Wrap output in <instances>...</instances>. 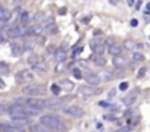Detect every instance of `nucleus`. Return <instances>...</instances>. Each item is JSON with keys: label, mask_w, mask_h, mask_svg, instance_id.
I'll return each instance as SVG.
<instances>
[{"label": "nucleus", "mask_w": 150, "mask_h": 132, "mask_svg": "<svg viewBox=\"0 0 150 132\" xmlns=\"http://www.w3.org/2000/svg\"><path fill=\"white\" fill-rule=\"evenodd\" d=\"M32 71L39 72V73H44V72H47V65L43 63V62H37V63L32 66Z\"/></svg>", "instance_id": "nucleus-16"}, {"label": "nucleus", "mask_w": 150, "mask_h": 132, "mask_svg": "<svg viewBox=\"0 0 150 132\" xmlns=\"http://www.w3.org/2000/svg\"><path fill=\"white\" fill-rule=\"evenodd\" d=\"M93 62H94L97 66H105V65H106V59H105L102 55H96V56L93 57Z\"/></svg>", "instance_id": "nucleus-20"}, {"label": "nucleus", "mask_w": 150, "mask_h": 132, "mask_svg": "<svg viewBox=\"0 0 150 132\" xmlns=\"http://www.w3.org/2000/svg\"><path fill=\"white\" fill-rule=\"evenodd\" d=\"M112 63H114V66H116V68H124L125 65L128 63V60L125 59L124 56H114V60H112Z\"/></svg>", "instance_id": "nucleus-11"}, {"label": "nucleus", "mask_w": 150, "mask_h": 132, "mask_svg": "<svg viewBox=\"0 0 150 132\" xmlns=\"http://www.w3.org/2000/svg\"><path fill=\"white\" fill-rule=\"evenodd\" d=\"M10 47H12V53H14V55H16V56H19L21 53L24 51V48H22L21 46H18V44H12Z\"/></svg>", "instance_id": "nucleus-23"}, {"label": "nucleus", "mask_w": 150, "mask_h": 132, "mask_svg": "<svg viewBox=\"0 0 150 132\" xmlns=\"http://www.w3.org/2000/svg\"><path fill=\"white\" fill-rule=\"evenodd\" d=\"M0 88H5V84H3V81L0 79Z\"/></svg>", "instance_id": "nucleus-44"}, {"label": "nucleus", "mask_w": 150, "mask_h": 132, "mask_svg": "<svg viewBox=\"0 0 150 132\" xmlns=\"http://www.w3.org/2000/svg\"><path fill=\"white\" fill-rule=\"evenodd\" d=\"M84 79L87 82H89L90 85H99L100 82H102V79H100V76L97 75V73H93L91 71H87L85 73H84Z\"/></svg>", "instance_id": "nucleus-7"}, {"label": "nucleus", "mask_w": 150, "mask_h": 132, "mask_svg": "<svg viewBox=\"0 0 150 132\" xmlns=\"http://www.w3.org/2000/svg\"><path fill=\"white\" fill-rule=\"evenodd\" d=\"M40 123L50 131H60V132L66 131V125L56 114H43L40 117Z\"/></svg>", "instance_id": "nucleus-1"}, {"label": "nucleus", "mask_w": 150, "mask_h": 132, "mask_svg": "<svg viewBox=\"0 0 150 132\" xmlns=\"http://www.w3.org/2000/svg\"><path fill=\"white\" fill-rule=\"evenodd\" d=\"M32 79H34V73L28 69H24V71H19L16 73V81L19 84L22 82H32Z\"/></svg>", "instance_id": "nucleus-5"}, {"label": "nucleus", "mask_w": 150, "mask_h": 132, "mask_svg": "<svg viewBox=\"0 0 150 132\" xmlns=\"http://www.w3.org/2000/svg\"><path fill=\"white\" fill-rule=\"evenodd\" d=\"M78 94L84 98H89V97H93V96H97L100 94V88H97L96 85H81L78 88Z\"/></svg>", "instance_id": "nucleus-3"}, {"label": "nucleus", "mask_w": 150, "mask_h": 132, "mask_svg": "<svg viewBox=\"0 0 150 132\" xmlns=\"http://www.w3.org/2000/svg\"><path fill=\"white\" fill-rule=\"evenodd\" d=\"M44 22H46V15L43 12H39L34 16V25H43Z\"/></svg>", "instance_id": "nucleus-17"}, {"label": "nucleus", "mask_w": 150, "mask_h": 132, "mask_svg": "<svg viewBox=\"0 0 150 132\" xmlns=\"http://www.w3.org/2000/svg\"><path fill=\"white\" fill-rule=\"evenodd\" d=\"M135 100H137V91H132L131 94L125 96V97L122 98V103H124L125 106H132Z\"/></svg>", "instance_id": "nucleus-12"}, {"label": "nucleus", "mask_w": 150, "mask_h": 132, "mask_svg": "<svg viewBox=\"0 0 150 132\" xmlns=\"http://www.w3.org/2000/svg\"><path fill=\"white\" fill-rule=\"evenodd\" d=\"M10 18H12V12H10V10L0 9V22H2V24H6Z\"/></svg>", "instance_id": "nucleus-15"}, {"label": "nucleus", "mask_w": 150, "mask_h": 132, "mask_svg": "<svg viewBox=\"0 0 150 132\" xmlns=\"http://www.w3.org/2000/svg\"><path fill=\"white\" fill-rule=\"evenodd\" d=\"M121 51H122V47L118 44H114V46L109 47V55H112V56H119Z\"/></svg>", "instance_id": "nucleus-18"}, {"label": "nucleus", "mask_w": 150, "mask_h": 132, "mask_svg": "<svg viewBox=\"0 0 150 132\" xmlns=\"http://www.w3.org/2000/svg\"><path fill=\"white\" fill-rule=\"evenodd\" d=\"M0 73H5V75L9 73V65H7V63L0 62Z\"/></svg>", "instance_id": "nucleus-24"}, {"label": "nucleus", "mask_w": 150, "mask_h": 132, "mask_svg": "<svg viewBox=\"0 0 150 132\" xmlns=\"http://www.w3.org/2000/svg\"><path fill=\"white\" fill-rule=\"evenodd\" d=\"M72 73H74V76L77 78V79H81V78H84V73L81 72V69H78V68H75L74 71H72Z\"/></svg>", "instance_id": "nucleus-26"}, {"label": "nucleus", "mask_w": 150, "mask_h": 132, "mask_svg": "<svg viewBox=\"0 0 150 132\" xmlns=\"http://www.w3.org/2000/svg\"><path fill=\"white\" fill-rule=\"evenodd\" d=\"M99 106H100V107H103V109H110L114 104H110L107 101H99Z\"/></svg>", "instance_id": "nucleus-29"}, {"label": "nucleus", "mask_w": 150, "mask_h": 132, "mask_svg": "<svg viewBox=\"0 0 150 132\" xmlns=\"http://www.w3.org/2000/svg\"><path fill=\"white\" fill-rule=\"evenodd\" d=\"M53 59H55L57 63H60V62H65V59H66V50H65V48H57V50L55 51V56H53Z\"/></svg>", "instance_id": "nucleus-9"}, {"label": "nucleus", "mask_w": 150, "mask_h": 132, "mask_svg": "<svg viewBox=\"0 0 150 132\" xmlns=\"http://www.w3.org/2000/svg\"><path fill=\"white\" fill-rule=\"evenodd\" d=\"M64 112L66 116H71V117H82L84 116V110L80 107V106H66L64 107Z\"/></svg>", "instance_id": "nucleus-4"}, {"label": "nucleus", "mask_w": 150, "mask_h": 132, "mask_svg": "<svg viewBox=\"0 0 150 132\" xmlns=\"http://www.w3.org/2000/svg\"><path fill=\"white\" fill-rule=\"evenodd\" d=\"M130 25H131V26H137V25H139V21H137V19H131Z\"/></svg>", "instance_id": "nucleus-35"}, {"label": "nucleus", "mask_w": 150, "mask_h": 132, "mask_svg": "<svg viewBox=\"0 0 150 132\" xmlns=\"http://www.w3.org/2000/svg\"><path fill=\"white\" fill-rule=\"evenodd\" d=\"M59 85H60V88L62 90H65V91H72L74 90V82L72 81H69V79H62V81L59 82Z\"/></svg>", "instance_id": "nucleus-14"}, {"label": "nucleus", "mask_w": 150, "mask_h": 132, "mask_svg": "<svg viewBox=\"0 0 150 132\" xmlns=\"http://www.w3.org/2000/svg\"><path fill=\"white\" fill-rule=\"evenodd\" d=\"M31 132H50V129H46L43 125H34L31 126Z\"/></svg>", "instance_id": "nucleus-21"}, {"label": "nucleus", "mask_w": 150, "mask_h": 132, "mask_svg": "<svg viewBox=\"0 0 150 132\" xmlns=\"http://www.w3.org/2000/svg\"><path fill=\"white\" fill-rule=\"evenodd\" d=\"M5 34H6V38H16V37H22L24 32L18 25H12L5 28Z\"/></svg>", "instance_id": "nucleus-6"}, {"label": "nucleus", "mask_w": 150, "mask_h": 132, "mask_svg": "<svg viewBox=\"0 0 150 132\" xmlns=\"http://www.w3.org/2000/svg\"><path fill=\"white\" fill-rule=\"evenodd\" d=\"M141 5H143V2H141V0H137V3H135V9H137V10H140Z\"/></svg>", "instance_id": "nucleus-34"}, {"label": "nucleus", "mask_w": 150, "mask_h": 132, "mask_svg": "<svg viewBox=\"0 0 150 132\" xmlns=\"http://www.w3.org/2000/svg\"><path fill=\"white\" fill-rule=\"evenodd\" d=\"M127 3H128V6H132L134 5V0H127Z\"/></svg>", "instance_id": "nucleus-43"}, {"label": "nucleus", "mask_w": 150, "mask_h": 132, "mask_svg": "<svg viewBox=\"0 0 150 132\" xmlns=\"http://www.w3.org/2000/svg\"><path fill=\"white\" fill-rule=\"evenodd\" d=\"M115 92H116V90H110V91H109V97H114Z\"/></svg>", "instance_id": "nucleus-39"}, {"label": "nucleus", "mask_w": 150, "mask_h": 132, "mask_svg": "<svg viewBox=\"0 0 150 132\" xmlns=\"http://www.w3.org/2000/svg\"><path fill=\"white\" fill-rule=\"evenodd\" d=\"M146 71H147L146 68H141V69H140V72H139V76H143V75L146 73Z\"/></svg>", "instance_id": "nucleus-37"}, {"label": "nucleus", "mask_w": 150, "mask_h": 132, "mask_svg": "<svg viewBox=\"0 0 150 132\" xmlns=\"http://www.w3.org/2000/svg\"><path fill=\"white\" fill-rule=\"evenodd\" d=\"M60 90H62V88H60V85H56V84H53V85H52V92H53L55 96H59V94H60Z\"/></svg>", "instance_id": "nucleus-28"}, {"label": "nucleus", "mask_w": 150, "mask_h": 132, "mask_svg": "<svg viewBox=\"0 0 150 132\" xmlns=\"http://www.w3.org/2000/svg\"><path fill=\"white\" fill-rule=\"evenodd\" d=\"M127 88H128V82H121V84H119V90H121V91H125Z\"/></svg>", "instance_id": "nucleus-31"}, {"label": "nucleus", "mask_w": 150, "mask_h": 132, "mask_svg": "<svg viewBox=\"0 0 150 132\" xmlns=\"http://www.w3.org/2000/svg\"><path fill=\"white\" fill-rule=\"evenodd\" d=\"M144 13H146V15H150V3L146 5V12Z\"/></svg>", "instance_id": "nucleus-36"}, {"label": "nucleus", "mask_w": 150, "mask_h": 132, "mask_svg": "<svg viewBox=\"0 0 150 132\" xmlns=\"http://www.w3.org/2000/svg\"><path fill=\"white\" fill-rule=\"evenodd\" d=\"M28 22H30L28 12H22V13H21V24H22V25H28Z\"/></svg>", "instance_id": "nucleus-22"}, {"label": "nucleus", "mask_w": 150, "mask_h": 132, "mask_svg": "<svg viewBox=\"0 0 150 132\" xmlns=\"http://www.w3.org/2000/svg\"><path fill=\"white\" fill-rule=\"evenodd\" d=\"M134 46H135V43L132 41V40H127V41H125V47H127V48H134Z\"/></svg>", "instance_id": "nucleus-30"}, {"label": "nucleus", "mask_w": 150, "mask_h": 132, "mask_svg": "<svg viewBox=\"0 0 150 132\" xmlns=\"http://www.w3.org/2000/svg\"><path fill=\"white\" fill-rule=\"evenodd\" d=\"M12 122L18 126H24V125H30V117L28 116H12Z\"/></svg>", "instance_id": "nucleus-8"}, {"label": "nucleus", "mask_w": 150, "mask_h": 132, "mask_svg": "<svg viewBox=\"0 0 150 132\" xmlns=\"http://www.w3.org/2000/svg\"><path fill=\"white\" fill-rule=\"evenodd\" d=\"M43 25H44V31H46V32H55V31H56V26H55L53 18H49L47 22H44Z\"/></svg>", "instance_id": "nucleus-13"}, {"label": "nucleus", "mask_w": 150, "mask_h": 132, "mask_svg": "<svg viewBox=\"0 0 150 132\" xmlns=\"http://www.w3.org/2000/svg\"><path fill=\"white\" fill-rule=\"evenodd\" d=\"M131 131V126L128 125V126H124V128H121V129H118V132H130Z\"/></svg>", "instance_id": "nucleus-32"}, {"label": "nucleus", "mask_w": 150, "mask_h": 132, "mask_svg": "<svg viewBox=\"0 0 150 132\" xmlns=\"http://www.w3.org/2000/svg\"><path fill=\"white\" fill-rule=\"evenodd\" d=\"M110 5H118V0H109Z\"/></svg>", "instance_id": "nucleus-42"}, {"label": "nucleus", "mask_w": 150, "mask_h": 132, "mask_svg": "<svg viewBox=\"0 0 150 132\" xmlns=\"http://www.w3.org/2000/svg\"><path fill=\"white\" fill-rule=\"evenodd\" d=\"M131 59H132V62H141V60H144V56L141 55V53H132V56H131Z\"/></svg>", "instance_id": "nucleus-25"}, {"label": "nucleus", "mask_w": 150, "mask_h": 132, "mask_svg": "<svg viewBox=\"0 0 150 132\" xmlns=\"http://www.w3.org/2000/svg\"><path fill=\"white\" fill-rule=\"evenodd\" d=\"M6 110H7V107H6L5 104H2V103H0V113H5Z\"/></svg>", "instance_id": "nucleus-33"}, {"label": "nucleus", "mask_w": 150, "mask_h": 132, "mask_svg": "<svg viewBox=\"0 0 150 132\" xmlns=\"http://www.w3.org/2000/svg\"><path fill=\"white\" fill-rule=\"evenodd\" d=\"M99 76H100V79H102V82H107V81H110V79L114 78V75H112L109 71H102L99 73Z\"/></svg>", "instance_id": "nucleus-19"}, {"label": "nucleus", "mask_w": 150, "mask_h": 132, "mask_svg": "<svg viewBox=\"0 0 150 132\" xmlns=\"http://www.w3.org/2000/svg\"><path fill=\"white\" fill-rule=\"evenodd\" d=\"M22 94L27 97H40L46 94V87L39 84H30L22 88Z\"/></svg>", "instance_id": "nucleus-2"}, {"label": "nucleus", "mask_w": 150, "mask_h": 132, "mask_svg": "<svg viewBox=\"0 0 150 132\" xmlns=\"http://www.w3.org/2000/svg\"><path fill=\"white\" fill-rule=\"evenodd\" d=\"M22 132H25V131H22ZM30 132H31V131H30Z\"/></svg>", "instance_id": "nucleus-45"}, {"label": "nucleus", "mask_w": 150, "mask_h": 132, "mask_svg": "<svg viewBox=\"0 0 150 132\" xmlns=\"http://www.w3.org/2000/svg\"><path fill=\"white\" fill-rule=\"evenodd\" d=\"M90 21V16H87V18H84V19H81V22L82 24H85V22H89Z\"/></svg>", "instance_id": "nucleus-41"}, {"label": "nucleus", "mask_w": 150, "mask_h": 132, "mask_svg": "<svg viewBox=\"0 0 150 132\" xmlns=\"http://www.w3.org/2000/svg\"><path fill=\"white\" fill-rule=\"evenodd\" d=\"M90 46H91V50L96 53V55H102L105 51V47H106L103 43H99V41H91Z\"/></svg>", "instance_id": "nucleus-10"}, {"label": "nucleus", "mask_w": 150, "mask_h": 132, "mask_svg": "<svg viewBox=\"0 0 150 132\" xmlns=\"http://www.w3.org/2000/svg\"><path fill=\"white\" fill-rule=\"evenodd\" d=\"M37 62H40V60H39V57H37L35 55H31V56L28 57V63H30L31 66H34V65H35Z\"/></svg>", "instance_id": "nucleus-27"}, {"label": "nucleus", "mask_w": 150, "mask_h": 132, "mask_svg": "<svg viewBox=\"0 0 150 132\" xmlns=\"http://www.w3.org/2000/svg\"><path fill=\"white\" fill-rule=\"evenodd\" d=\"M65 13H66V9H65V7L59 9V15H65Z\"/></svg>", "instance_id": "nucleus-38"}, {"label": "nucleus", "mask_w": 150, "mask_h": 132, "mask_svg": "<svg viewBox=\"0 0 150 132\" xmlns=\"http://www.w3.org/2000/svg\"><path fill=\"white\" fill-rule=\"evenodd\" d=\"M105 117L107 119V121H115V117L112 116V114H107V116H105Z\"/></svg>", "instance_id": "nucleus-40"}]
</instances>
